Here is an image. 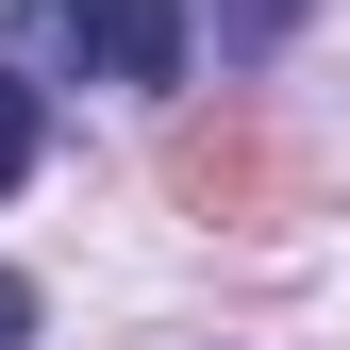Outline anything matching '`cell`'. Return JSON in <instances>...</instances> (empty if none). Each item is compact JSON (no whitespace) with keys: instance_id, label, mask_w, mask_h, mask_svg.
Here are the masks:
<instances>
[{"instance_id":"cell-3","label":"cell","mask_w":350,"mask_h":350,"mask_svg":"<svg viewBox=\"0 0 350 350\" xmlns=\"http://www.w3.org/2000/svg\"><path fill=\"white\" fill-rule=\"evenodd\" d=\"M284 17H300V0H217V33H234V51H267Z\"/></svg>"},{"instance_id":"cell-1","label":"cell","mask_w":350,"mask_h":350,"mask_svg":"<svg viewBox=\"0 0 350 350\" xmlns=\"http://www.w3.org/2000/svg\"><path fill=\"white\" fill-rule=\"evenodd\" d=\"M200 51V0H17V67H67V83H184Z\"/></svg>"},{"instance_id":"cell-2","label":"cell","mask_w":350,"mask_h":350,"mask_svg":"<svg viewBox=\"0 0 350 350\" xmlns=\"http://www.w3.org/2000/svg\"><path fill=\"white\" fill-rule=\"evenodd\" d=\"M33 150H51V117H33V67H0V200L33 184Z\"/></svg>"},{"instance_id":"cell-4","label":"cell","mask_w":350,"mask_h":350,"mask_svg":"<svg viewBox=\"0 0 350 350\" xmlns=\"http://www.w3.org/2000/svg\"><path fill=\"white\" fill-rule=\"evenodd\" d=\"M0 350H33V284L17 267H0Z\"/></svg>"}]
</instances>
